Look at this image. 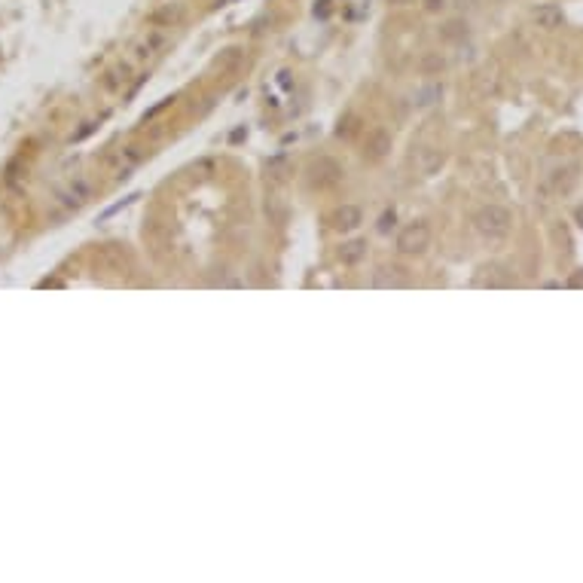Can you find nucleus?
I'll return each instance as SVG.
<instances>
[{"instance_id":"1a4fd4ad","label":"nucleus","mask_w":583,"mask_h":583,"mask_svg":"<svg viewBox=\"0 0 583 583\" xmlns=\"http://www.w3.org/2000/svg\"><path fill=\"white\" fill-rule=\"evenodd\" d=\"M391 226H394V211H385L382 220H379V233H388Z\"/></svg>"},{"instance_id":"f8f14e48","label":"nucleus","mask_w":583,"mask_h":583,"mask_svg":"<svg viewBox=\"0 0 583 583\" xmlns=\"http://www.w3.org/2000/svg\"><path fill=\"white\" fill-rule=\"evenodd\" d=\"M458 6H477V0H458Z\"/></svg>"},{"instance_id":"6e6552de","label":"nucleus","mask_w":583,"mask_h":583,"mask_svg":"<svg viewBox=\"0 0 583 583\" xmlns=\"http://www.w3.org/2000/svg\"><path fill=\"white\" fill-rule=\"evenodd\" d=\"M465 34H467V25H465V22H458V18L443 27V37H449V40H458V37H465Z\"/></svg>"},{"instance_id":"423d86ee","label":"nucleus","mask_w":583,"mask_h":583,"mask_svg":"<svg viewBox=\"0 0 583 583\" xmlns=\"http://www.w3.org/2000/svg\"><path fill=\"white\" fill-rule=\"evenodd\" d=\"M364 257H367V245H364V242H345V245L339 247V260L348 263V266L360 263Z\"/></svg>"},{"instance_id":"0eeeda50","label":"nucleus","mask_w":583,"mask_h":583,"mask_svg":"<svg viewBox=\"0 0 583 583\" xmlns=\"http://www.w3.org/2000/svg\"><path fill=\"white\" fill-rule=\"evenodd\" d=\"M388 147H391V141H388V135H385V132H373V135H369V144H367V153L373 156V159H382Z\"/></svg>"},{"instance_id":"4468645a","label":"nucleus","mask_w":583,"mask_h":583,"mask_svg":"<svg viewBox=\"0 0 583 583\" xmlns=\"http://www.w3.org/2000/svg\"><path fill=\"white\" fill-rule=\"evenodd\" d=\"M391 4H397V6H403V4H410V0H391Z\"/></svg>"},{"instance_id":"7ed1b4c3","label":"nucleus","mask_w":583,"mask_h":583,"mask_svg":"<svg viewBox=\"0 0 583 583\" xmlns=\"http://www.w3.org/2000/svg\"><path fill=\"white\" fill-rule=\"evenodd\" d=\"M532 18L538 22V27H544V31H556V27H562V22H565V13H562L556 4H541V6H534Z\"/></svg>"},{"instance_id":"20e7f679","label":"nucleus","mask_w":583,"mask_h":583,"mask_svg":"<svg viewBox=\"0 0 583 583\" xmlns=\"http://www.w3.org/2000/svg\"><path fill=\"white\" fill-rule=\"evenodd\" d=\"M312 178H314V183H321V187H330V183H336V178H339V165L333 159L314 162L312 165Z\"/></svg>"},{"instance_id":"f257e3e1","label":"nucleus","mask_w":583,"mask_h":583,"mask_svg":"<svg viewBox=\"0 0 583 583\" xmlns=\"http://www.w3.org/2000/svg\"><path fill=\"white\" fill-rule=\"evenodd\" d=\"M474 223H477L479 233L489 235V238H504V235H510L513 217H510V211L501 208V205H486L474 217Z\"/></svg>"},{"instance_id":"9b49d317","label":"nucleus","mask_w":583,"mask_h":583,"mask_svg":"<svg viewBox=\"0 0 583 583\" xmlns=\"http://www.w3.org/2000/svg\"><path fill=\"white\" fill-rule=\"evenodd\" d=\"M422 4L428 6V9H440V6H443V0H422Z\"/></svg>"},{"instance_id":"39448f33","label":"nucleus","mask_w":583,"mask_h":583,"mask_svg":"<svg viewBox=\"0 0 583 583\" xmlns=\"http://www.w3.org/2000/svg\"><path fill=\"white\" fill-rule=\"evenodd\" d=\"M333 220H336V226H339V229H355L360 220H364V214H360V208H357V205H342Z\"/></svg>"},{"instance_id":"ddd939ff","label":"nucleus","mask_w":583,"mask_h":583,"mask_svg":"<svg viewBox=\"0 0 583 583\" xmlns=\"http://www.w3.org/2000/svg\"><path fill=\"white\" fill-rule=\"evenodd\" d=\"M577 223L583 226V208H577Z\"/></svg>"},{"instance_id":"f03ea898","label":"nucleus","mask_w":583,"mask_h":583,"mask_svg":"<svg viewBox=\"0 0 583 583\" xmlns=\"http://www.w3.org/2000/svg\"><path fill=\"white\" fill-rule=\"evenodd\" d=\"M428 242H431L428 223H410L400 235H397V247H400L403 254H422L424 247H428Z\"/></svg>"},{"instance_id":"9d476101","label":"nucleus","mask_w":583,"mask_h":583,"mask_svg":"<svg viewBox=\"0 0 583 583\" xmlns=\"http://www.w3.org/2000/svg\"><path fill=\"white\" fill-rule=\"evenodd\" d=\"M443 162V156L440 153H424V168L434 171V165H440Z\"/></svg>"}]
</instances>
